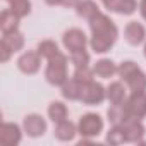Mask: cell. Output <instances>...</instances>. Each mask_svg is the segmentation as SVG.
<instances>
[{"label":"cell","instance_id":"cell-30","mask_svg":"<svg viewBox=\"0 0 146 146\" xmlns=\"http://www.w3.org/2000/svg\"><path fill=\"white\" fill-rule=\"evenodd\" d=\"M115 2H117V0H102V4L105 5L107 11H112V7L115 5Z\"/></svg>","mask_w":146,"mask_h":146},{"label":"cell","instance_id":"cell-13","mask_svg":"<svg viewBox=\"0 0 146 146\" xmlns=\"http://www.w3.org/2000/svg\"><path fill=\"white\" fill-rule=\"evenodd\" d=\"M55 137L62 143H69L76 137V134H79V129L74 122H70V120H62L58 124H55V131H53Z\"/></svg>","mask_w":146,"mask_h":146},{"label":"cell","instance_id":"cell-31","mask_svg":"<svg viewBox=\"0 0 146 146\" xmlns=\"http://www.w3.org/2000/svg\"><path fill=\"white\" fill-rule=\"evenodd\" d=\"M45 2H46L48 5H62L64 0H45Z\"/></svg>","mask_w":146,"mask_h":146},{"label":"cell","instance_id":"cell-32","mask_svg":"<svg viewBox=\"0 0 146 146\" xmlns=\"http://www.w3.org/2000/svg\"><path fill=\"white\" fill-rule=\"evenodd\" d=\"M5 2H7V4H12V2H14V0H5Z\"/></svg>","mask_w":146,"mask_h":146},{"label":"cell","instance_id":"cell-22","mask_svg":"<svg viewBox=\"0 0 146 146\" xmlns=\"http://www.w3.org/2000/svg\"><path fill=\"white\" fill-rule=\"evenodd\" d=\"M137 9H139V5H137L136 0H117L110 12H117V14H120V16H131V14H134Z\"/></svg>","mask_w":146,"mask_h":146},{"label":"cell","instance_id":"cell-4","mask_svg":"<svg viewBox=\"0 0 146 146\" xmlns=\"http://www.w3.org/2000/svg\"><path fill=\"white\" fill-rule=\"evenodd\" d=\"M107 100V88H103L100 83L96 81H90V83H83L81 86V95H79V102L93 107V105H100Z\"/></svg>","mask_w":146,"mask_h":146},{"label":"cell","instance_id":"cell-25","mask_svg":"<svg viewBox=\"0 0 146 146\" xmlns=\"http://www.w3.org/2000/svg\"><path fill=\"white\" fill-rule=\"evenodd\" d=\"M9 9L17 16V17H26L31 12V2L29 0H14L12 4H9Z\"/></svg>","mask_w":146,"mask_h":146},{"label":"cell","instance_id":"cell-15","mask_svg":"<svg viewBox=\"0 0 146 146\" xmlns=\"http://www.w3.org/2000/svg\"><path fill=\"white\" fill-rule=\"evenodd\" d=\"M107 117L112 122V125H122L127 119H132V117H129L124 103H115V105L112 103L107 110Z\"/></svg>","mask_w":146,"mask_h":146},{"label":"cell","instance_id":"cell-9","mask_svg":"<svg viewBox=\"0 0 146 146\" xmlns=\"http://www.w3.org/2000/svg\"><path fill=\"white\" fill-rule=\"evenodd\" d=\"M17 67H19L21 72H24L28 76L36 74L40 70V67H41V55L38 53V50L36 52H33V50L24 52L17 60Z\"/></svg>","mask_w":146,"mask_h":146},{"label":"cell","instance_id":"cell-12","mask_svg":"<svg viewBox=\"0 0 146 146\" xmlns=\"http://www.w3.org/2000/svg\"><path fill=\"white\" fill-rule=\"evenodd\" d=\"M124 38H125V41L129 45L137 46V45L144 43V40H146V29H144V26L141 23L131 21V23H127V26L124 29Z\"/></svg>","mask_w":146,"mask_h":146},{"label":"cell","instance_id":"cell-27","mask_svg":"<svg viewBox=\"0 0 146 146\" xmlns=\"http://www.w3.org/2000/svg\"><path fill=\"white\" fill-rule=\"evenodd\" d=\"M70 62L74 64V67H84L90 64V53L86 50H78L70 53Z\"/></svg>","mask_w":146,"mask_h":146},{"label":"cell","instance_id":"cell-24","mask_svg":"<svg viewBox=\"0 0 146 146\" xmlns=\"http://www.w3.org/2000/svg\"><path fill=\"white\" fill-rule=\"evenodd\" d=\"M107 143L108 144H113V146H119L122 143H127L122 125H112V129L107 132Z\"/></svg>","mask_w":146,"mask_h":146},{"label":"cell","instance_id":"cell-18","mask_svg":"<svg viewBox=\"0 0 146 146\" xmlns=\"http://www.w3.org/2000/svg\"><path fill=\"white\" fill-rule=\"evenodd\" d=\"M2 43H4L12 53H16V52H19V50L24 48V36H23V33H21L19 29H17V31H12V33H4Z\"/></svg>","mask_w":146,"mask_h":146},{"label":"cell","instance_id":"cell-29","mask_svg":"<svg viewBox=\"0 0 146 146\" xmlns=\"http://www.w3.org/2000/svg\"><path fill=\"white\" fill-rule=\"evenodd\" d=\"M139 12H141V17L146 21V0H141L139 2Z\"/></svg>","mask_w":146,"mask_h":146},{"label":"cell","instance_id":"cell-8","mask_svg":"<svg viewBox=\"0 0 146 146\" xmlns=\"http://www.w3.org/2000/svg\"><path fill=\"white\" fill-rule=\"evenodd\" d=\"M23 129L29 137H40L46 132V120L40 113H29L23 119Z\"/></svg>","mask_w":146,"mask_h":146},{"label":"cell","instance_id":"cell-5","mask_svg":"<svg viewBox=\"0 0 146 146\" xmlns=\"http://www.w3.org/2000/svg\"><path fill=\"white\" fill-rule=\"evenodd\" d=\"M78 129H79V134L83 137L93 139L98 134H102V131H103V119L98 113H84L79 119V122H78Z\"/></svg>","mask_w":146,"mask_h":146},{"label":"cell","instance_id":"cell-14","mask_svg":"<svg viewBox=\"0 0 146 146\" xmlns=\"http://www.w3.org/2000/svg\"><path fill=\"white\" fill-rule=\"evenodd\" d=\"M117 69L119 65H115L113 60L110 58H100L95 65H93V72H95V76L102 78V79H110L117 74Z\"/></svg>","mask_w":146,"mask_h":146},{"label":"cell","instance_id":"cell-3","mask_svg":"<svg viewBox=\"0 0 146 146\" xmlns=\"http://www.w3.org/2000/svg\"><path fill=\"white\" fill-rule=\"evenodd\" d=\"M46 70H45V78L52 86H64L69 81V72H67V55H64L62 52L55 53L53 57L46 58Z\"/></svg>","mask_w":146,"mask_h":146},{"label":"cell","instance_id":"cell-2","mask_svg":"<svg viewBox=\"0 0 146 146\" xmlns=\"http://www.w3.org/2000/svg\"><path fill=\"white\" fill-rule=\"evenodd\" d=\"M117 74L125 83V86L132 91H146V74L139 69V65L132 60H124L119 64Z\"/></svg>","mask_w":146,"mask_h":146},{"label":"cell","instance_id":"cell-11","mask_svg":"<svg viewBox=\"0 0 146 146\" xmlns=\"http://www.w3.org/2000/svg\"><path fill=\"white\" fill-rule=\"evenodd\" d=\"M122 129H124V134H125V141L127 143H144L143 137H144V125L139 119H127L124 124H122Z\"/></svg>","mask_w":146,"mask_h":146},{"label":"cell","instance_id":"cell-10","mask_svg":"<svg viewBox=\"0 0 146 146\" xmlns=\"http://www.w3.org/2000/svg\"><path fill=\"white\" fill-rule=\"evenodd\" d=\"M23 131L17 124L12 122H4L0 125V143L4 146H16L23 139Z\"/></svg>","mask_w":146,"mask_h":146},{"label":"cell","instance_id":"cell-6","mask_svg":"<svg viewBox=\"0 0 146 146\" xmlns=\"http://www.w3.org/2000/svg\"><path fill=\"white\" fill-rule=\"evenodd\" d=\"M129 117L132 119H144L146 117V91H132L127 100L124 102Z\"/></svg>","mask_w":146,"mask_h":146},{"label":"cell","instance_id":"cell-33","mask_svg":"<svg viewBox=\"0 0 146 146\" xmlns=\"http://www.w3.org/2000/svg\"><path fill=\"white\" fill-rule=\"evenodd\" d=\"M144 57H146V45H144Z\"/></svg>","mask_w":146,"mask_h":146},{"label":"cell","instance_id":"cell-7","mask_svg":"<svg viewBox=\"0 0 146 146\" xmlns=\"http://www.w3.org/2000/svg\"><path fill=\"white\" fill-rule=\"evenodd\" d=\"M62 43H64L65 50H69V53H72V52H78V50H86L88 38H86V35H84L83 29L70 28V29H67L64 33Z\"/></svg>","mask_w":146,"mask_h":146},{"label":"cell","instance_id":"cell-1","mask_svg":"<svg viewBox=\"0 0 146 146\" xmlns=\"http://www.w3.org/2000/svg\"><path fill=\"white\" fill-rule=\"evenodd\" d=\"M90 29H91V40L90 46L96 53H107L117 41L119 29L115 23L103 12L96 14L90 21Z\"/></svg>","mask_w":146,"mask_h":146},{"label":"cell","instance_id":"cell-21","mask_svg":"<svg viewBox=\"0 0 146 146\" xmlns=\"http://www.w3.org/2000/svg\"><path fill=\"white\" fill-rule=\"evenodd\" d=\"M48 117L52 119L53 124H58L69 117V108L62 102H52L48 105Z\"/></svg>","mask_w":146,"mask_h":146},{"label":"cell","instance_id":"cell-20","mask_svg":"<svg viewBox=\"0 0 146 146\" xmlns=\"http://www.w3.org/2000/svg\"><path fill=\"white\" fill-rule=\"evenodd\" d=\"M81 86L83 83H79L78 79L70 78L64 86H62V96L69 102H79V95H81Z\"/></svg>","mask_w":146,"mask_h":146},{"label":"cell","instance_id":"cell-26","mask_svg":"<svg viewBox=\"0 0 146 146\" xmlns=\"http://www.w3.org/2000/svg\"><path fill=\"white\" fill-rule=\"evenodd\" d=\"M93 76H95V72H93V69H90L88 65H84V67H76L74 74H72V78L78 79L79 83H90V81H93Z\"/></svg>","mask_w":146,"mask_h":146},{"label":"cell","instance_id":"cell-23","mask_svg":"<svg viewBox=\"0 0 146 146\" xmlns=\"http://www.w3.org/2000/svg\"><path fill=\"white\" fill-rule=\"evenodd\" d=\"M36 50H38V53H40L43 58H50V57H53L55 53L60 52V50H58V45H57L55 41H52V40H43V41H40Z\"/></svg>","mask_w":146,"mask_h":146},{"label":"cell","instance_id":"cell-19","mask_svg":"<svg viewBox=\"0 0 146 146\" xmlns=\"http://www.w3.org/2000/svg\"><path fill=\"white\" fill-rule=\"evenodd\" d=\"M76 12H78V16L79 17H83V19H86L88 23L96 16V14H100L102 11H100V7L96 5V2H93V0H81V2L78 4V7H76Z\"/></svg>","mask_w":146,"mask_h":146},{"label":"cell","instance_id":"cell-16","mask_svg":"<svg viewBox=\"0 0 146 146\" xmlns=\"http://www.w3.org/2000/svg\"><path fill=\"white\" fill-rule=\"evenodd\" d=\"M107 100L110 103H124L127 100V90L120 81L110 83V86L107 88Z\"/></svg>","mask_w":146,"mask_h":146},{"label":"cell","instance_id":"cell-28","mask_svg":"<svg viewBox=\"0 0 146 146\" xmlns=\"http://www.w3.org/2000/svg\"><path fill=\"white\" fill-rule=\"evenodd\" d=\"M0 53H2V55H0V60H2V62H7V60L11 58V55H12V52H11L2 41H0Z\"/></svg>","mask_w":146,"mask_h":146},{"label":"cell","instance_id":"cell-17","mask_svg":"<svg viewBox=\"0 0 146 146\" xmlns=\"http://www.w3.org/2000/svg\"><path fill=\"white\" fill-rule=\"evenodd\" d=\"M19 21H21V17H17L11 9H5L2 12V16H0V29H2V35L17 31L19 29Z\"/></svg>","mask_w":146,"mask_h":146}]
</instances>
